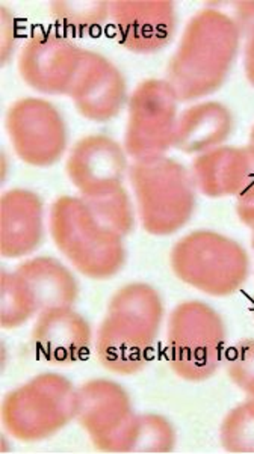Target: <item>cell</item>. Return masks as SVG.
Returning <instances> with one entry per match:
<instances>
[{
  "instance_id": "obj_6",
  "label": "cell",
  "mask_w": 254,
  "mask_h": 454,
  "mask_svg": "<svg viewBox=\"0 0 254 454\" xmlns=\"http://www.w3.org/2000/svg\"><path fill=\"white\" fill-rule=\"evenodd\" d=\"M227 354V328L217 309L202 301L179 303L168 317L170 369L187 382H204Z\"/></svg>"
},
{
  "instance_id": "obj_13",
  "label": "cell",
  "mask_w": 254,
  "mask_h": 454,
  "mask_svg": "<svg viewBox=\"0 0 254 454\" xmlns=\"http://www.w3.org/2000/svg\"><path fill=\"white\" fill-rule=\"evenodd\" d=\"M66 169L81 197H96L123 187L127 153L124 146L107 135H90L73 146Z\"/></svg>"
},
{
  "instance_id": "obj_17",
  "label": "cell",
  "mask_w": 254,
  "mask_h": 454,
  "mask_svg": "<svg viewBox=\"0 0 254 454\" xmlns=\"http://www.w3.org/2000/svg\"><path fill=\"white\" fill-rule=\"evenodd\" d=\"M44 240V204L28 189H11L0 200V253L23 258Z\"/></svg>"
},
{
  "instance_id": "obj_32",
  "label": "cell",
  "mask_w": 254,
  "mask_h": 454,
  "mask_svg": "<svg viewBox=\"0 0 254 454\" xmlns=\"http://www.w3.org/2000/svg\"><path fill=\"white\" fill-rule=\"evenodd\" d=\"M253 301H254V299H253ZM253 303H254V302H253Z\"/></svg>"
},
{
  "instance_id": "obj_1",
  "label": "cell",
  "mask_w": 254,
  "mask_h": 454,
  "mask_svg": "<svg viewBox=\"0 0 254 454\" xmlns=\"http://www.w3.org/2000/svg\"><path fill=\"white\" fill-rule=\"evenodd\" d=\"M244 34L224 11L209 4L183 29L168 61L165 81L180 103L203 100L229 79Z\"/></svg>"
},
{
  "instance_id": "obj_31",
  "label": "cell",
  "mask_w": 254,
  "mask_h": 454,
  "mask_svg": "<svg viewBox=\"0 0 254 454\" xmlns=\"http://www.w3.org/2000/svg\"><path fill=\"white\" fill-rule=\"evenodd\" d=\"M249 145L254 148V124L251 127V130H250Z\"/></svg>"
},
{
  "instance_id": "obj_9",
  "label": "cell",
  "mask_w": 254,
  "mask_h": 454,
  "mask_svg": "<svg viewBox=\"0 0 254 454\" xmlns=\"http://www.w3.org/2000/svg\"><path fill=\"white\" fill-rule=\"evenodd\" d=\"M5 126L12 150L29 167H53L66 153L67 124L51 101L40 97L14 101L6 112Z\"/></svg>"
},
{
  "instance_id": "obj_12",
  "label": "cell",
  "mask_w": 254,
  "mask_h": 454,
  "mask_svg": "<svg viewBox=\"0 0 254 454\" xmlns=\"http://www.w3.org/2000/svg\"><path fill=\"white\" fill-rule=\"evenodd\" d=\"M111 20L118 43L135 55H155L173 40L178 8L170 0H115Z\"/></svg>"
},
{
  "instance_id": "obj_27",
  "label": "cell",
  "mask_w": 254,
  "mask_h": 454,
  "mask_svg": "<svg viewBox=\"0 0 254 454\" xmlns=\"http://www.w3.org/2000/svg\"><path fill=\"white\" fill-rule=\"evenodd\" d=\"M212 5L224 11L238 25L242 34L249 31L254 23V2H224Z\"/></svg>"
},
{
  "instance_id": "obj_25",
  "label": "cell",
  "mask_w": 254,
  "mask_h": 454,
  "mask_svg": "<svg viewBox=\"0 0 254 454\" xmlns=\"http://www.w3.org/2000/svg\"><path fill=\"white\" fill-rule=\"evenodd\" d=\"M226 370L229 379L244 391L254 380V339H244L226 354Z\"/></svg>"
},
{
  "instance_id": "obj_26",
  "label": "cell",
  "mask_w": 254,
  "mask_h": 454,
  "mask_svg": "<svg viewBox=\"0 0 254 454\" xmlns=\"http://www.w3.org/2000/svg\"><path fill=\"white\" fill-rule=\"evenodd\" d=\"M17 27L14 16L6 6L0 5V58L2 66L11 61V56L16 51Z\"/></svg>"
},
{
  "instance_id": "obj_15",
  "label": "cell",
  "mask_w": 254,
  "mask_h": 454,
  "mask_svg": "<svg viewBox=\"0 0 254 454\" xmlns=\"http://www.w3.org/2000/svg\"><path fill=\"white\" fill-rule=\"evenodd\" d=\"M92 344L91 325L75 309H47L36 316L32 346L46 363L68 365L87 356Z\"/></svg>"
},
{
  "instance_id": "obj_22",
  "label": "cell",
  "mask_w": 254,
  "mask_h": 454,
  "mask_svg": "<svg viewBox=\"0 0 254 454\" xmlns=\"http://www.w3.org/2000/svg\"><path fill=\"white\" fill-rule=\"evenodd\" d=\"M83 200L97 217H100L107 227H111L120 236L126 238L132 232L135 227V206L124 187Z\"/></svg>"
},
{
  "instance_id": "obj_18",
  "label": "cell",
  "mask_w": 254,
  "mask_h": 454,
  "mask_svg": "<svg viewBox=\"0 0 254 454\" xmlns=\"http://www.w3.org/2000/svg\"><path fill=\"white\" fill-rule=\"evenodd\" d=\"M12 272L36 316L47 309H70L79 296L76 278L55 258H31Z\"/></svg>"
},
{
  "instance_id": "obj_5",
  "label": "cell",
  "mask_w": 254,
  "mask_h": 454,
  "mask_svg": "<svg viewBox=\"0 0 254 454\" xmlns=\"http://www.w3.org/2000/svg\"><path fill=\"white\" fill-rule=\"evenodd\" d=\"M170 266L179 281L212 298L239 292L251 272L245 247L212 230L189 232L174 243Z\"/></svg>"
},
{
  "instance_id": "obj_21",
  "label": "cell",
  "mask_w": 254,
  "mask_h": 454,
  "mask_svg": "<svg viewBox=\"0 0 254 454\" xmlns=\"http://www.w3.org/2000/svg\"><path fill=\"white\" fill-rule=\"evenodd\" d=\"M176 447V432L163 415H137L126 453H168Z\"/></svg>"
},
{
  "instance_id": "obj_28",
  "label": "cell",
  "mask_w": 254,
  "mask_h": 454,
  "mask_svg": "<svg viewBox=\"0 0 254 454\" xmlns=\"http://www.w3.org/2000/svg\"><path fill=\"white\" fill-rule=\"evenodd\" d=\"M236 215L239 221L247 225L250 230H254V184L236 197Z\"/></svg>"
},
{
  "instance_id": "obj_16",
  "label": "cell",
  "mask_w": 254,
  "mask_h": 454,
  "mask_svg": "<svg viewBox=\"0 0 254 454\" xmlns=\"http://www.w3.org/2000/svg\"><path fill=\"white\" fill-rule=\"evenodd\" d=\"M194 184L208 198L239 197L254 184V148L221 145L195 157Z\"/></svg>"
},
{
  "instance_id": "obj_7",
  "label": "cell",
  "mask_w": 254,
  "mask_h": 454,
  "mask_svg": "<svg viewBox=\"0 0 254 454\" xmlns=\"http://www.w3.org/2000/svg\"><path fill=\"white\" fill-rule=\"evenodd\" d=\"M77 389L61 374L43 373L6 394L2 423L21 442H40L76 419Z\"/></svg>"
},
{
  "instance_id": "obj_23",
  "label": "cell",
  "mask_w": 254,
  "mask_h": 454,
  "mask_svg": "<svg viewBox=\"0 0 254 454\" xmlns=\"http://www.w3.org/2000/svg\"><path fill=\"white\" fill-rule=\"evenodd\" d=\"M219 441L229 453L254 454V408L247 400L226 415Z\"/></svg>"
},
{
  "instance_id": "obj_29",
  "label": "cell",
  "mask_w": 254,
  "mask_h": 454,
  "mask_svg": "<svg viewBox=\"0 0 254 454\" xmlns=\"http://www.w3.org/2000/svg\"><path fill=\"white\" fill-rule=\"evenodd\" d=\"M242 47H244L242 59H244L245 77L250 85L254 88V23L244 34V46Z\"/></svg>"
},
{
  "instance_id": "obj_3",
  "label": "cell",
  "mask_w": 254,
  "mask_h": 454,
  "mask_svg": "<svg viewBox=\"0 0 254 454\" xmlns=\"http://www.w3.org/2000/svg\"><path fill=\"white\" fill-rule=\"evenodd\" d=\"M49 230L58 251L83 277L105 281L124 266V238L97 217L82 197L58 198L52 204Z\"/></svg>"
},
{
  "instance_id": "obj_10",
  "label": "cell",
  "mask_w": 254,
  "mask_h": 454,
  "mask_svg": "<svg viewBox=\"0 0 254 454\" xmlns=\"http://www.w3.org/2000/svg\"><path fill=\"white\" fill-rule=\"evenodd\" d=\"M76 419L96 449L126 453L137 414L122 385L109 379H92L77 389Z\"/></svg>"
},
{
  "instance_id": "obj_11",
  "label": "cell",
  "mask_w": 254,
  "mask_h": 454,
  "mask_svg": "<svg viewBox=\"0 0 254 454\" xmlns=\"http://www.w3.org/2000/svg\"><path fill=\"white\" fill-rule=\"evenodd\" d=\"M85 49L55 32H41L26 41L17 68L21 81L44 96H68Z\"/></svg>"
},
{
  "instance_id": "obj_24",
  "label": "cell",
  "mask_w": 254,
  "mask_h": 454,
  "mask_svg": "<svg viewBox=\"0 0 254 454\" xmlns=\"http://www.w3.org/2000/svg\"><path fill=\"white\" fill-rule=\"evenodd\" d=\"M36 313L21 290L14 272L2 273L0 283V324L2 328L17 329L28 324Z\"/></svg>"
},
{
  "instance_id": "obj_14",
  "label": "cell",
  "mask_w": 254,
  "mask_h": 454,
  "mask_svg": "<svg viewBox=\"0 0 254 454\" xmlns=\"http://www.w3.org/2000/svg\"><path fill=\"white\" fill-rule=\"evenodd\" d=\"M76 111L90 121L107 122L123 111L127 97L126 79L107 56L85 51L72 91Z\"/></svg>"
},
{
  "instance_id": "obj_30",
  "label": "cell",
  "mask_w": 254,
  "mask_h": 454,
  "mask_svg": "<svg viewBox=\"0 0 254 454\" xmlns=\"http://www.w3.org/2000/svg\"><path fill=\"white\" fill-rule=\"evenodd\" d=\"M244 393L247 395V402L254 408V380L244 389Z\"/></svg>"
},
{
  "instance_id": "obj_19",
  "label": "cell",
  "mask_w": 254,
  "mask_h": 454,
  "mask_svg": "<svg viewBox=\"0 0 254 454\" xmlns=\"http://www.w3.org/2000/svg\"><path fill=\"white\" fill-rule=\"evenodd\" d=\"M229 107L219 101H199L179 114L174 148L185 154H203L226 145L234 133Z\"/></svg>"
},
{
  "instance_id": "obj_8",
  "label": "cell",
  "mask_w": 254,
  "mask_h": 454,
  "mask_svg": "<svg viewBox=\"0 0 254 454\" xmlns=\"http://www.w3.org/2000/svg\"><path fill=\"white\" fill-rule=\"evenodd\" d=\"M176 92L165 79L138 83L127 100V124L123 146L135 162L167 156L174 148L179 120Z\"/></svg>"
},
{
  "instance_id": "obj_2",
  "label": "cell",
  "mask_w": 254,
  "mask_h": 454,
  "mask_svg": "<svg viewBox=\"0 0 254 454\" xmlns=\"http://www.w3.org/2000/svg\"><path fill=\"white\" fill-rule=\"evenodd\" d=\"M163 314V298L152 286L131 283L118 288L97 331L96 354L103 367L123 376L141 372L152 358Z\"/></svg>"
},
{
  "instance_id": "obj_20",
  "label": "cell",
  "mask_w": 254,
  "mask_h": 454,
  "mask_svg": "<svg viewBox=\"0 0 254 454\" xmlns=\"http://www.w3.org/2000/svg\"><path fill=\"white\" fill-rule=\"evenodd\" d=\"M51 16L58 25L68 31H92L111 19V2L56 0L51 4Z\"/></svg>"
},
{
  "instance_id": "obj_4",
  "label": "cell",
  "mask_w": 254,
  "mask_h": 454,
  "mask_svg": "<svg viewBox=\"0 0 254 454\" xmlns=\"http://www.w3.org/2000/svg\"><path fill=\"white\" fill-rule=\"evenodd\" d=\"M129 178L144 231L167 238L191 221L197 187L193 174L182 163L168 156L138 160L131 168Z\"/></svg>"
}]
</instances>
